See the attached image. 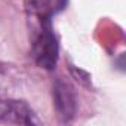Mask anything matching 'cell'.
<instances>
[{
  "instance_id": "5b68a950",
  "label": "cell",
  "mask_w": 126,
  "mask_h": 126,
  "mask_svg": "<svg viewBox=\"0 0 126 126\" xmlns=\"http://www.w3.org/2000/svg\"><path fill=\"white\" fill-rule=\"evenodd\" d=\"M8 101L9 99H3L0 96V122H3V119H5V113H6V108H8Z\"/></svg>"
},
{
  "instance_id": "7a4b0ae2",
  "label": "cell",
  "mask_w": 126,
  "mask_h": 126,
  "mask_svg": "<svg viewBox=\"0 0 126 126\" xmlns=\"http://www.w3.org/2000/svg\"><path fill=\"white\" fill-rule=\"evenodd\" d=\"M53 107L61 122H70L77 111L76 92L70 83L64 80H56L53 83Z\"/></svg>"
},
{
  "instance_id": "3957f363",
  "label": "cell",
  "mask_w": 126,
  "mask_h": 126,
  "mask_svg": "<svg viewBox=\"0 0 126 126\" xmlns=\"http://www.w3.org/2000/svg\"><path fill=\"white\" fill-rule=\"evenodd\" d=\"M3 122L15 125H39L40 120L31 110V107L24 101L9 99Z\"/></svg>"
},
{
  "instance_id": "6da1fadb",
  "label": "cell",
  "mask_w": 126,
  "mask_h": 126,
  "mask_svg": "<svg viewBox=\"0 0 126 126\" xmlns=\"http://www.w3.org/2000/svg\"><path fill=\"white\" fill-rule=\"evenodd\" d=\"M39 21V33L33 42V56L36 64L45 70H53L58 62V40L53 33L50 19H37Z\"/></svg>"
},
{
  "instance_id": "277c9868",
  "label": "cell",
  "mask_w": 126,
  "mask_h": 126,
  "mask_svg": "<svg viewBox=\"0 0 126 126\" xmlns=\"http://www.w3.org/2000/svg\"><path fill=\"white\" fill-rule=\"evenodd\" d=\"M67 0H30L28 11L37 19H52L65 8Z\"/></svg>"
}]
</instances>
